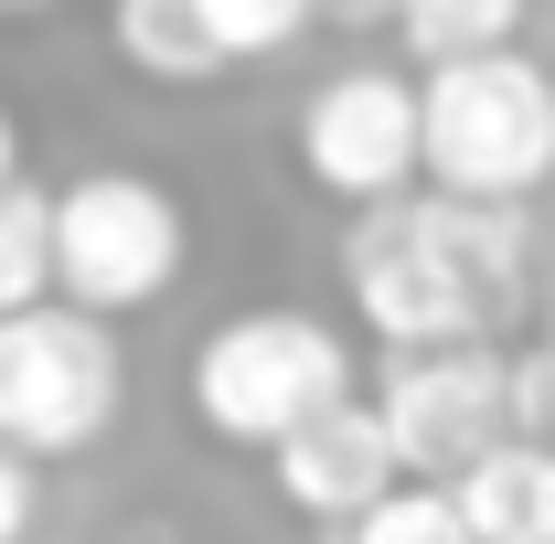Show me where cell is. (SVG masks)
<instances>
[{
    "label": "cell",
    "mask_w": 555,
    "mask_h": 544,
    "mask_svg": "<svg viewBox=\"0 0 555 544\" xmlns=\"http://www.w3.org/2000/svg\"><path fill=\"white\" fill-rule=\"evenodd\" d=\"M129 396V363L118 332L86 321V310H22L0 321V449L11 459H86Z\"/></svg>",
    "instance_id": "4"
},
{
    "label": "cell",
    "mask_w": 555,
    "mask_h": 544,
    "mask_svg": "<svg viewBox=\"0 0 555 544\" xmlns=\"http://www.w3.org/2000/svg\"><path fill=\"white\" fill-rule=\"evenodd\" d=\"M107 43H118V65L150 75V86H214V75H224L204 0H118Z\"/></svg>",
    "instance_id": "10"
},
{
    "label": "cell",
    "mask_w": 555,
    "mask_h": 544,
    "mask_svg": "<svg viewBox=\"0 0 555 544\" xmlns=\"http://www.w3.org/2000/svg\"><path fill=\"white\" fill-rule=\"evenodd\" d=\"M204 22L224 65H257V54H288L310 33V0H204Z\"/></svg>",
    "instance_id": "14"
},
{
    "label": "cell",
    "mask_w": 555,
    "mask_h": 544,
    "mask_svg": "<svg viewBox=\"0 0 555 544\" xmlns=\"http://www.w3.org/2000/svg\"><path fill=\"white\" fill-rule=\"evenodd\" d=\"M343 544H470V523H460V502H449V491L406 480V491H385L363 523H343Z\"/></svg>",
    "instance_id": "13"
},
{
    "label": "cell",
    "mask_w": 555,
    "mask_h": 544,
    "mask_svg": "<svg viewBox=\"0 0 555 544\" xmlns=\"http://www.w3.org/2000/svg\"><path fill=\"white\" fill-rule=\"evenodd\" d=\"M278 491L310 513V523H363L385 491H406V470H396V438H385V416H374V396H352V406H332L321 427H299L288 449L268 459Z\"/></svg>",
    "instance_id": "8"
},
{
    "label": "cell",
    "mask_w": 555,
    "mask_h": 544,
    "mask_svg": "<svg viewBox=\"0 0 555 544\" xmlns=\"http://www.w3.org/2000/svg\"><path fill=\"white\" fill-rule=\"evenodd\" d=\"M22 534H33V459L0 449V544H22Z\"/></svg>",
    "instance_id": "16"
},
{
    "label": "cell",
    "mask_w": 555,
    "mask_h": 544,
    "mask_svg": "<svg viewBox=\"0 0 555 544\" xmlns=\"http://www.w3.org/2000/svg\"><path fill=\"white\" fill-rule=\"evenodd\" d=\"M449 502H460L470 544H555V449L502 438V449H491V459L460 480Z\"/></svg>",
    "instance_id": "9"
},
{
    "label": "cell",
    "mask_w": 555,
    "mask_h": 544,
    "mask_svg": "<svg viewBox=\"0 0 555 544\" xmlns=\"http://www.w3.org/2000/svg\"><path fill=\"white\" fill-rule=\"evenodd\" d=\"M343 277L363 332L396 352H449V341H502V321L524 310V213L502 204H385L352 213Z\"/></svg>",
    "instance_id": "1"
},
{
    "label": "cell",
    "mask_w": 555,
    "mask_h": 544,
    "mask_svg": "<svg viewBox=\"0 0 555 544\" xmlns=\"http://www.w3.org/2000/svg\"><path fill=\"white\" fill-rule=\"evenodd\" d=\"M374 416L396 438V470L427 491H460L491 449L513 438V352L502 341H449V352H396Z\"/></svg>",
    "instance_id": "6"
},
{
    "label": "cell",
    "mask_w": 555,
    "mask_h": 544,
    "mask_svg": "<svg viewBox=\"0 0 555 544\" xmlns=\"http://www.w3.org/2000/svg\"><path fill=\"white\" fill-rule=\"evenodd\" d=\"M22 182V129H11V107H0V193Z\"/></svg>",
    "instance_id": "17"
},
{
    "label": "cell",
    "mask_w": 555,
    "mask_h": 544,
    "mask_svg": "<svg viewBox=\"0 0 555 544\" xmlns=\"http://www.w3.org/2000/svg\"><path fill=\"white\" fill-rule=\"evenodd\" d=\"M513 438H534V449H555V341H534V352H513Z\"/></svg>",
    "instance_id": "15"
},
{
    "label": "cell",
    "mask_w": 555,
    "mask_h": 544,
    "mask_svg": "<svg viewBox=\"0 0 555 544\" xmlns=\"http://www.w3.org/2000/svg\"><path fill=\"white\" fill-rule=\"evenodd\" d=\"M416 129H427V193L438 204L524 213L555 182V75L524 43L449 75H416Z\"/></svg>",
    "instance_id": "2"
},
{
    "label": "cell",
    "mask_w": 555,
    "mask_h": 544,
    "mask_svg": "<svg viewBox=\"0 0 555 544\" xmlns=\"http://www.w3.org/2000/svg\"><path fill=\"white\" fill-rule=\"evenodd\" d=\"M182 277V204L150 171H75L54 193V299L86 321L150 310Z\"/></svg>",
    "instance_id": "5"
},
{
    "label": "cell",
    "mask_w": 555,
    "mask_h": 544,
    "mask_svg": "<svg viewBox=\"0 0 555 544\" xmlns=\"http://www.w3.org/2000/svg\"><path fill=\"white\" fill-rule=\"evenodd\" d=\"M299 171L352 213H385L427 193V129H416V75L396 65H343L299 107Z\"/></svg>",
    "instance_id": "7"
},
{
    "label": "cell",
    "mask_w": 555,
    "mask_h": 544,
    "mask_svg": "<svg viewBox=\"0 0 555 544\" xmlns=\"http://www.w3.org/2000/svg\"><path fill=\"white\" fill-rule=\"evenodd\" d=\"M54 310V193L11 182L0 193V321Z\"/></svg>",
    "instance_id": "12"
},
{
    "label": "cell",
    "mask_w": 555,
    "mask_h": 544,
    "mask_svg": "<svg viewBox=\"0 0 555 544\" xmlns=\"http://www.w3.org/2000/svg\"><path fill=\"white\" fill-rule=\"evenodd\" d=\"M352 406V341L321 310H235L193 352V416L224 449H288L299 427Z\"/></svg>",
    "instance_id": "3"
},
{
    "label": "cell",
    "mask_w": 555,
    "mask_h": 544,
    "mask_svg": "<svg viewBox=\"0 0 555 544\" xmlns=\"http://www.w3.org/2000/svg\"><path fill=\"white\" fill-rule=\"evenodd\" d=\"M396 33H406L416 75H449V65H481V54H513L524 43V11L513 0H416Z\"/></svg>",
    "instance_id": "11"
}]
</instances>
